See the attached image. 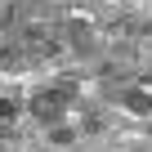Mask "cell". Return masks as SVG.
Segmentation results:
<instances>
[{"mask_svg": "<svg viewBox=\"0 0 152 152\" xmlns=\"http://www.w3.org/2000/svg\"><path fill=\"white\" fill-rule=\"evenodd\" d=\"M67 103H72V94H63L58 85H45V90H36V94L27 99V116H31L40 130H49V125H63Z\"/></svg>", "mask_w": 152, "mask_h": 152, "instance_id": "obj_1", "label": "cell"}, {"mask_svg": "<svg viewBox=\"0 0 152 152\" xmlns=\"http://www.w3.org/2000/svg\"><path fill=\"white\" fill-rule=\"evenodd\" d=\"M63 45H67L76 58H90L94 45H99V40H94V18H90V14L67 18V23H63Z\"/></svg>", "mask_w": 152, "mask_h": 152, "instance_id": "obj_2", "label": "cell"}, {"mask_svg": "<svg viewBox=\"0 0 152 152\" xmlns=\"http://www.w3.org/2000/svg\"><path fill=\"white\" fill-rule=\"evenodd\" d=\"M116 103H121L130 116H152V90H143V85L121 90V94H116Z\"/></svg>", "mask_w": 152, "mask_h": 152, "instance_id": "obj_3", "label": "cell"}, {"mask_svg": "<svg viewBox=\"0 0 152 152\" xmlns=\"http://www.w3.org/2000/svg\"><path fill=\"white\" fill-rule=\"evenodd\" d=\"M76 134H81L76 125H49V130H45V143H49V148H72Z\"/></svg>", "mask_w": 152, "mask_h": 152, "instance_id": "obj_4", "label": "cell"}, {"mask_svg": "<svg viewBox=\"0 0 152 152\" xmlns=\"http://www.w3.org/2000/svg\"><path fill=\"white\" fill-rule=\"evenodd\" d=\"M23 40H27L31 49L45 54V45H49V27H45V23H27V27H23Z\"/></svg>", "mask_w": 152, "mask_h": 152, "instance_id": "obj_5", "label": "cell"}, {"mask_svg": "<svg viewBox=\"0 0 152 152\" xmlns=\"http://www.w3.org/2000/svg\"><path fill=\"white\" fill-rule=\"evenodd\" d=\"M18 116H23V103H18V99H9V94H0V130H9Z\"/></svg>", "mask_w": 152, "mask_h": 152, "instance_id": "obj_6", "label": "cell"}, {"mask_svg": "<svg viewBox=\"0 0 152 152\" xmlns=\"http://www.w3.org/2000/svg\"><path fill=\"white\" fill-rule=\"evenodd\" d=\"M0 67H14V49H0Z\"/></svg>", "mask_w": 152, "mask_h": 152, "instance_id": "obj_7", "label": "cell"}]
</instances>
